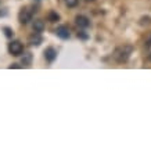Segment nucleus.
Returning a JSON list of instances; mask_svg holds the SVG:
<instances>
[{
    "instance_id": "obj_1",
    "label": "nucleus",
    "mask_w": 151,
    "mask_h": 151,
    "mask_svg": "<svg viewBox=\"0 0 151 151\" xmlns=\"http://www.w3.org/2000/svg\"><path fill=\"white\" fill-rule=\"evenodd\" d=\"M132 53H133V47L130 45H124V46H119L115 49L112 57H114V60L116 63L122 64V63H126L130 58Z\"/></svg>"
},
{
    "instance_id": "obj_9",
    "label": "nucleus",
    "mask_w": 151,
    "mask_h": 151,
    "mask_svg": "<svg viewBox=\"0 0 151 151\" xmlns=\"http://www.w3.org/2000/svg\"><path fill=\"white\" fill-rule=\"evenodd\" d=\"M31 61H32V54H31V53H27V54L22 57V64L31 65Z\"/></svg>"
},
{
    "instance_id": "obj_4",
    "label": "nucleus",
    "mask_w": 151,
    "mask_h": 151,
    "mask_svg": "<svg viewBox=\"0 0 151 151\" xmlns=\"http://www.w3.org/2000/svg\"><path fill=\"white\" fill-rule=\"evenodd\" d=\"M55 33H57V36H58L60 39H64V40L71 36L69 28L67 27V25H61V27H58L57 29H55Z\"/></svg>"
},
{
    "instance_id": "obj_8",
    "label": "nucleus",
    "mask_w": 151,
    "mask_h": 151,
    "mask_svg": "<svg viewBox=\"0 0 151 151\" xmlns=\"http://www.w3.org/2000/svg\"><path fill=\"white\" fill-rule=\"evenodd\" d=\"M43 29H45V22L42 21V19H36V21H33V31L35 32H43Z\"/></svg>"
},
{
    "instance_id": "obj_10",
    "label": "nucleus",
    "mask_w": 151,
    "mask_h": 151,
    "mask_svg": "<svg viewBox=\"0 0 151 151\" xmlns=\"http://www.w3.org/2000/svg\"><path fill=\"white\" fill-rule=\"evenodd\" d=\"M49 19H50V22H55V21H58L60 19V15L55 11H50L49 14Z\"/></svg>"
},
{
    "instance_id": "obj_11",
    "label": "nucleus",
    "mask_w": 151,
    "mask_h": 151,
    "mask_svg": "<svg viewBox=\"0 0 151 151\" xmlns=\"http://www.w3.org/2000/svg\"><path fill=\"white\" fill-rule=\"evenodd\" d=\"M79 0H65V4L68 6V7H75V6L78 4Z\"/></svg>"
},
{
    "instance_id": "obj_7",
    "label": "nucleus",
    "mask_w": 151,
    "mask_h": 151,
    "mask_svg": "<svg viewBox=\"0 0 151 151\" xmlns=\"http://www.w3.org/2000/svg\"><path fill=\"white\" fill-rule=\"evenodd\" d=\"M28 40H29V43H31L32 46H39L43 39H42V36L39 35V32H36V33H33V35H31Z\"/></svg>"
},
{
    "instance_id": "obj_14",
    "label": "nucleus",
    "mask_w": 151,
    "mask_h": 151,
    "mask_svg": "<svg viewBox=\"0 0 151 151\" xmlns=\"http://www.w3.org/2000/svg\"><path fill=\"white\" fill-rule=\"evenodd\" d=\"M10 68H19V65L18 64H11L10 65Z\"/></svg>"
},
{
    "instance_id": "obj_5",
    "label": "nucleus",
    "mask_w": 151,
    "mask_h": 151,
    "mask_svg": "<svg viewBox=\"0 0 151 151\" xmlns=\"http://www.w3.org/2000/svg\"><path fill=\"white\" fill-rule=\"evenodd\" d=\"M75 22H76V25H78L79 28H87L89 25H90L89 18L85 17V15H78V17L75 18Z\"/></svg>"
},
{
    "instance_id": "obj_6",
    "label": "nucleus",
    "mask_w": 151,
    "mask_h": 151,
    "mask_svg": "<svg viewBox=\"0 0 151 151\" xmlns=\"http://www.w3.org/2000/svg\"><path fill=\"white\" fill-rule=\"evenodd\" d=\"M57 57V51L53 49V47H47L46 50H45V58L49 61V63H53Z\"/></svg>"
},
{
    "instance_id": "obj_3",
    "label": "nucleus",
    "mask_w": 151,
    "mask_h": 151,
    "mask_svg": "<svg viewBox=\"0 0 151 151\" xmlns=\"http://www.w3.org/2000/svg\"><path fill=\"white\" fill-rule=\"evenodd\" d=\"M18 19L21 24H28L31 19H32V13L28 9H22L18 14Z\"/></svg>"
},
{
    "instance_id": "obj_12",
    "label": "nucleus",
    "mask_w": 151,
    "mask_h": 151,
    "mask_svg": "<svg viewBox=\"0 0 151 151\" xmlns=\"http://www.w3.org/2000/svg\"><path fill=\"white\" fill-rule=\"evenodd\" d=\"M3 31H4V33H6V36L7 37H11L13 36V31H11V29H10V28H3Z\"/></svg>"
},
{
    "instance_id": "obj_2",
    "label": "nucleus",
    "mask_w": 151,
    "mask_h": 151,
    "mask_svg": "<svg viewBox=\"0 0 151 151\" xmlns=\"http://www.w3.org/2000/svg\"><path fill=\"white\" fill-rule=\"evenodd\" d=\"M9 51H10V54H11V55H19V54H22V51H24L22 43H21L19 40H13L9 45Z\"/></svg>"
},
{
    "instance_id": "obj_13",
    "label": "nucleus",
    "mask_w": 151,
    "mask_h": 151,
    "mask_svg": "<svg viewBox=\"0 0 151 151\" xmlns=\"http://www.w3.org/2000/svg\"><path fill=\"white\" fill-rule=\"evenodd\" d=\"M78 37H81V39H87V33H85V32H78Z\"/></svg>"
}]
</instances>
